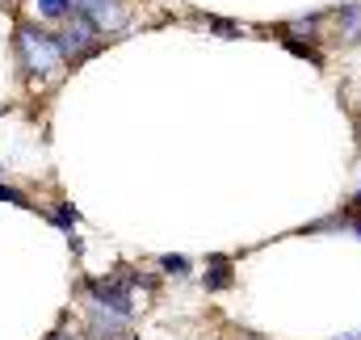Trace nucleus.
Returning <instances> with one entry per match:
<instances>
[{"label":"nucleus","mask_w":361,"mask_h":340,"mask_svg":"<svg viewBox=\"0 0 361 340\" xmlns=\"http://www.w3.org/2000/svg\"><path fill=\"white\" fill-rule=\"evenodd\" d=\"M319 21H324V13H315V17H298V21H290L286 30H290V34H302V38L311 42V38H315V30H319Z\"/></svg>","instance_id":"nucleus-9"},{"label":"nucleus","mask_w":361,"mask_h":340,"mask_svg":"<svg viewBox=\"0 0 361 340\" xmlns=\"http://www.w3.org/2000/svg\"><path fill=\"white\" fill-rule=\"evenodd\" d=\"M202 21H206V25H210V30H214L219 38H240V34H244V30H240L235 21H223V17H202Z\"/></svg>","instance_id":"nucleus-11"},{"label":"nucleus","mask_w":361,"mask_h":340,"mask_svg":"<svg viewBox=\"0 0 361 340\" xmlns=\"http://www.w3.org/2000/svg\"><path fill=\"white\" fill-rule=\"evenodd\" d=\"M286 47H290V51H294L298 59H307L311 68H324V55H319V51H315L311 42H298V38H290V34H286Z\"/></svg>","instance_id":"nucleus-8"},{"label":"nucleus","mask_w":361,"mask_h":340,"mask_svg":"<svg viewBox=\"0 0 361 340\" xmlns=\"http://www.w3.org/2000/svg\"><path fill=\"white\" fill-rule=\"evenodd\" d=\"M13 47H17V59H21V68L30 72V76H38V80H47V76H55L68 59H63V51H59V38L51 34V30H38V25H30V21H21L17 25V34H13Z\"/></svg>","instance_id":"nucleus-1"},{"label":"nucleus","mask_w":361,"mask_h":340,"mask_svg":"<svg viewBox=\"0 0 361 340\" xmlns=\"http://www.w3.org/2000/svg\"><path fill=\"white\" fill-rule=\"evenodd\" d=\"M76 219H80V214H76V210H72V206H68V202H63V206H59V210H55V223H59V227H68V231H72V227H76Z\"/></svg>","instance_id":"nucleus-14"},{"label":"nucleus","mask_w":361,"mask_h":340,"mask_svg":"<svg viewBox=\"0 0 361 340\" xmlns=\"http://www.w3.org/2000/svg\"><path fill=\"white\" fill-rule=\"evenodd\" d=\"M135 277H92L89 281V294L97 307H109V311H122L130 315L135 311V294H130Z\"/></svg>","instance_id":"nucleus-3"},{"label":"nucleus","mask_w":361,"mask_h":340,"mask_svg":"<svg viewBox=\"0 0 361 340\" xmlns=\"http://www.w3.org/2000/svg\"><path fill=\"white\" fill-rule=\"evenodd\" d=\"M59 38V51H63V59H72V63H85V59H92L97 51H101V30L92 25L85 13H68V25L55 34Z\"/></svg>","instance_id":"nucleus-2"},{"label":"nucleus","mask_w":361,"mask_h":340,"mask_svg":"<svg viewBox=\"0 0 361 340\" xmlns=\"http://www.w3.org/2000/svg\"><path fill=\"white\" fill-rule=\"evenodd\" d=\"M341 227H349V231H357V240H361V219H341Z\"/></svg>","instance_id":"nucleus-15"},{"label":"nucleus","mask_w":361,"mask_h":340,"mask_svg":"<svg viewBox=\"0 0 361 340\" xmlns=\"http://www.w3.org/2000/svg\"><path fill=\"white\" fill-rule=\"evenodd\" d=\"M341 340H361V336H341Z\"/></svg>","instance_id":"nucleus-18"},{"label":"nucleus","mask_w":361,"mask_h":340,"mask_svg":"<svg viewBox=\"0 0 361 340\" xmlns=\"http://www.w3.org/2000/svg\"><path fill=\"white\" fill-rule=\"evenodd\" d=\"M76 13H85L101 34H114L126 25V0H72Z\"/></svg>","instance_id":"nucleus-4"},{"label":"nucleus","mask_w":361,"mask_h":340,"mask_svg":"<svg viewBox=\"0 0 361 340\" xmlns=\"http://www.w3.org/2000/svg\"><path fill=\"white\" fill-rule=\"evenodd\" d=\"M0 202H13V206H21V210H34V202H30L21 189H8V185H0Z\"/></svg>","instance_id":"nucleus-12"},{"label":"nucleus","mask_w":361,"mask_h":340,"mask_svg":"<svg viewBox=\"0 0 361 340\" xmlns=\"http://www.w3.org/2000/svg\"><path fill=\"white\" fill-rule=\"evenodd\" d=\"M353 206H361V189H357V193H353Z\"/></svg>","instance_id":"nucleus-17"},{"label":"nucleus","mask_w":361,"mask_h":340,"mask_svg":"<svg viewBox=\"0 0 361 340\" xmlns=\"http://www.w3.org/2000/svg\"><path fill=\"white\" fill-rule=\"evenodd\" d=\"M227 286H231L227 256H214V260H210V273H206V290H227Z\"/></svg>","instance_id":"nucleus-7"},{"label":"nucleus","mask_w":361,"mask_h":340,"mask_svg":"<svg viewBox=\"0 0 361 340\" xmlns=\"http://www.w3.org/2000/svg\"><path fill=\"white\" fill-rule=\"evenodd\" d=\"M38 13L51 17V21H63L72 13V0H38Z\"/></svg>","instance_id":"nucleus-10"},{"label":"nucleus","mask_w":361,"mask_h":340,"mask_svg":"<svg viewBox=\"0 0 361 340\" xmlns=\"http://www.w3.org/2000/svg\"><path fill=\"white\" fill-rule=\"evenodd\" d=\"M336 25H341V42H361V0H345L336 8Z\"/></svg>","instance_id":"nucleus-6"},{"label":"nucleus","mask_w":361,"mask_h":340,"mask_svg":"<svg viewBox=\"0 0 361 340\" xmlns=\"http://www.w3.org/2000/svg\"><path fill=\"white\" fill-rule=\"evenodd\" d=\"M160 269H164V273H177V277H185V273H189V260H185V256H160Z\"/></svg>","instance_id":"nucleus-13"},{"label":"nucleus","mask_w":361,"mask_h":340,"mask_svg":"<svg viewBox=\"0 0 361 340\" xmlns=\"http://www.w3.org/2000/svg\"><path fill=\"white\" fill-rule=\"evenodd\" d=\"M126 320H130V315H122V311H109V307H97V303H92V336H97V340H118V336H122V328H126Z\"/></svg>","instance_id":"nucleus-5"},{"label":"nucleus","mask_w":361,"mask_h":340,"mask_svg":"<svg viewBox=\"0 0 361 340\" xmlns=\"http://www.w3.org/2000/svg\"><path fill=\"white\" fill-rule=\"evenodd\" d=\"M51 340H76V336H72V332H55Z\"/></svg>","instance_id":"nucleus-16"}]
</instances>
